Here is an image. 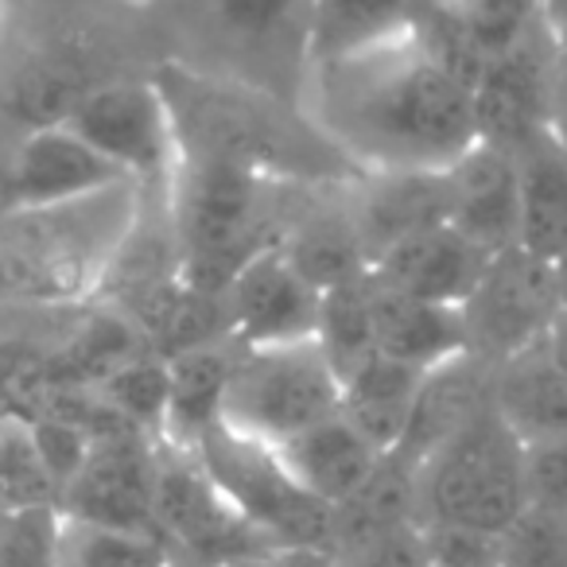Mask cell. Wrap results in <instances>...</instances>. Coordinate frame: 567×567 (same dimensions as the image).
I'll return each instance as SVG.
<instances>
[{
	"instance_id": "1",
	"label": "cell",
	"mask_w": 567,
	"mask_h": 567,
	"mask_svg": "<svg viewBox=\"0 0 567 567\" xmlns=\"http://www.w3.org/2000/svg\"><path fill=\"white\" fill-rule=\"evenodd\" d=\"M327 136L370 172H447L478 141L474 82L409 32L323 63Z\"/></svg>"
},
{
	"instance_id": "2",
	"label": "cell",
	"mask_w": 567,
	"mask_h": 567,
	"mask_svg": "<svg viewBox=\"0 0 567 567\" xmlns=\"http://www.w3.org/2000/svg\"><path fill=\"white\" fill-rule=\"evenodd\" d=\"M156 86L172 113L179 159H221L268 183H331L354 167L331 136L300 125L249 86L179 66L159 71Z\"/></svg>"
},
{
	"instance_id": "3",
	"label": "cell",
	"mask_w": 567,
	"mask_h": 567,
	"mask_svg": "<svg viewBox=\"0 0 567 567\" xmlns=\"http://www.w3.org/2000/svg\"><path fill=\"white\" fill-rule=\"evenodd\" d=\"M136 218V183H121L74 203L17 210L9 221H0V265L9 276L12 300L66 308L97 296L113 260L133 237Z\"/></svg>"
},
{
	"instance_id": "4",
	"label": "cell",
	"mask_w": 567,
	"mask_h": 567,
	"mask_svg": "<svg viewBox=\"0 0 567 567\" xmlns=\"http://www.w3.org/2000/svg\"><path fill=\"white\" fill-rule=\"evenodd\" d=\"M276 183L221 159H179L175 183V249L183 280L206 296H226L245 260L280 241L265 221V195Z\"/></svg>"
},
{
	"instance_id": "5",
	"label": "cell",
	"mask_w": 567,
	"mask_h": 567,
	"mask_svg": "<svg viewBox=\"0 0 567 567\" xmlns=\"http://www.w3.org/2000/svg\"><path fill=\"white\" fill-rule=\"evenodd\" d=\"M420 525H458L502 536L525 513V443L489 404L416 471Z\"/></svg>"
},
{
	"instance_id": "6",
	"label": "cell",
	"mask_w": 567,
	"mask_h": 567,
	"mask_svg": "<svg viewBox=\"0 0 567 567\" xmlns=\"http://www.w3.org/2000/svg\"><path fill=\"white\" fill-rule=\"evenodd\" d=\"M342 409V381L316 339L241 347L229 373L221 424L280 447Z\"/></svg>"
},
{
	"instance_id": "7",
	"label": "cell",
	"mask_w": 567,
	"mask_h": 567,
	"mask_svg": "<svg viewBox=\"0 0 567 567\" xmlns=\"http://www.w3.org/2000/svg\"><path fill=\"white\" fill-rule=\"evenodd\" d=\"M195 455L237 517L249 520L272 548H303V544L334 548V509L311 497L288 474L276 447L218 424L206 432Z\"/></svg>"
},
{
	"instance_id": "8",
	"label": "cell",
	"mask_w": 567,
	"mask_h": 567,
	"mask_svg": "<svg viewBox=\"0 0 567 567\" xmlns=\"http://www.w3.org/2000/svg\"><path fill=\"white\" fill-rule=\"evenodd\" d=\"M59 509L86 525L156 533V440L102 401L90 427V455L63 489Z\"/></svg>"
},
{
	"instance_id": "9",
	"label": "cell",
	"mask_w": 567,
	"mask_h": 567,
	"mask_svg": "<svg viewBox=\"0 0 567 567\" xmlns=\"http://www.w3.org/2000/svg\"><path fill=\"white\" fill-rule=\"evenodd\" d=\"M156 533L195 564H221L276 551L218 494L195 451L156 440Z\"/></svg>"
},
{
	"instance_id": "10",
	"label": "cell",
	"mask_w": 567,
	"mask_h": 567,
	"mask_svg": "<svg viewBox=\"0 0 567 567\" xmlns=\"http://www.w3.org/2000/svg\"><path fill=\"white\" fill-rule=\"evenodd\" d=\"M559 316L556 265L525 249L497 252L482 272L478 288L463 303L471 354L486 362H505L536 347Z\"/></svg>"
},
{
	"instance_id": "11",
	"label": "cell",
	"mask_w": 567,
	"mask_h": 567,
	"mask_svg": "<svg viewBox=\"0 0 567 567\" xmlns=\"http://www.w3.org/2000/svg\"><path fill=\"white\" fill-rule=\"evenodd\" d=\"M90 148H97L133 183L179 167V144L167 102L156 82H97L66 121Z\"/></svg>"
},
{
	"instance_id": "12",
	"label": "cell",
	"mask_w": 567,
	"mask_h": 567,
	"mask_svg": "<svg viewBox=\"0 0 567 567\" xmlns=\"http://www.w3.org/2000/svg\"><path fill=\"white\" fill-rule=\"evenodd\" d=\"M556 55L559 43L540 28L482 63L474 79V125L482 144L517 152L556 128Z\"/></svg>"
},
{
	"instance_id": "13",
	"label": "cell",
	"mask_w": 567,
	"mask_h": 567,
	"mask_svg": "<svg viewBox=\"0 0 567 567\" xmlns=\"http://www.w3.org/2000/svg\"><path fill=\"white\" fill-rule=\"evenodd\" d=\"M323 292L288 260L280 241L257 249L226 288L229 339L237 347H284L316 339Z\"/></svg>"
},
{
	"instance_id": "14",
	"label": "cell",
	"mask_w": 567,
	"mask_h": 567,
	"mask_svg": "<svg viewBox=\"0 0 567 567\" xmlns=\"http://www.w3.org/2000/svg\"><path fill=\"white\" fill-rule=\"evenodd\" d=\"M489 260H494L489 252H482L471 237H463L451 221H443V226H432L381 252L370 265V280L389 292L412 296V300L463 308L478 288Z\"/></svg>"
},
{
	"instance_id": "15",
	"label": "cell",
	"mask_w": 567,
	"mask_h": 567,
	"mask_svg": "<svg viewBox=\"0 0 567 567\" xmlns=\"http://www.w3.org/2000/svg\"><path fill=\"white\" fill-rule=\"evenodd\" d=\"M447 221L482 252L497 257L520 245V183L513 152L474 144L455 167H447Z\"/></svg>"
},
{
	"instance_id": "16",
	"label": "cell",
	"mask_w": 567,
	"mask_h": 567,
	"mask_svg": "<svg viewBox=\"0 0 567 567\" xmlns=\"http://www.w3.org/2000/svg\"><path fill=\"white\" fill-rule=\"evenodd\" d=\"M9 159L12 175H17L20 210L74 203V198H90L110 187H121V183H133L102 152L90 148L71 125L35 128V133L20 136L17 152Z\"/></svg>"
},
{
	"instance_id": "17",
	"label": "cell",
	"mask_w": 567,
	"mask_h": 567,
	"mask_svg": "<svg viewBox=\"0 0 567 567\" xmlns=\"http://www.w3.org/2000/svg\"><path fill=\"white\" fill-rule=\"evenodd\" d=\"M489 404H494V362L466 350V354L435 365L420 381L409 427L393 455L412 471H420L443 443H451L466 424H474Z\"/></svg>"
},
{
	"instance_id": "18",
	"label": "cell",
	"mask_w": 567,
	"mask_h": 567,
	"mask_svg": "<svg viewBox=\"0 0 567 567\" xmlns=\"http://www.w3.org/2000/svg\"><path fill=\"white\" fill-rule=\"evenodd\" d=\"M447 210V172H373L354 206V229L373 265L393 245L443 226Z\"/></svg>"
},
{
	"instance_id": "19",
	"label": "cell",
	"mask_w": 567,
	"mask_h": 567,
	"mask_svg": "<svg viewBox=\"0 0 567 567\" xmlns=\"http://www.w3.org/2000/svg\"><path fill=\"white\" fill-rule=\"evenodd\" d=\"M370 308H373V347H378V358H389V362H401L427 373L471 350L463 308L412 300V296L389 292V288H381L373 280H370Z\"/></svg>"
},
{
	"instance_id": "20",
	"label": "cell",
	"mask_w": 567,
	"mask_h": 567,
	"mask_svg": "<svg viewBox=\"0 0 567 567\" xmlns=\"http://www.w3.org/2000/svg\"><path fill=\"white\" fill-rule=\"evenodd\" d=\"M276 455L311 497H319L331 509H339L350 494H358L385 458L342 412L284 440Z\"/></svg>"
},
{
	"instance_id": "21",
	"label": "cell",
	"mask_w": 567,
	"mask_h": 567,
	"mask_svg": "<svg viewBox=\"0 0 567 567\" xmlns=\"http://www.w3.org/2000/svg\"><path fill=\"white\" fill-rule=\"evenodd\" d=\"M237 350L241 347L234 339H218L167 358V416L159 440L195 451L206 432L221 424V404H226Z\"/></svg>"
},
{
	"instance_id": "22",
	"label": "cell",
	"mask_w": 567,
	"mask_h": 567,
	"mask_svg": "<svg viewBox=\"0 0 567 567\" xmlns=\"http://www.w3.org/2000/svg\"><path fill=\"white\" fill-rule=\"evenodd\" d=\"M520 183L517 249L559 265L567 257V136L548 128L513 152Z\"/></svg>"
},
{
	"instance_id": "23",
	"label": "cell",
	"mask_w": 567,
	"mask_h": 567,
	"mask_svg": "<svg viewBox=\"0 0 567 567\" xmlns=\"http://www.w3.org/2000/svg\"><path fill=\"white\" fill-rule=\"evenodd\" d=\"M494 412L525 447L567 432V378L544 339L494 365Z\"/></svg>"
},
{
	"instance_id": "24",
	"label": "cell",
	"mask_w": 567,
	"mask_h": 567,
	"mask_svg": "<svg viewBox=\"0 0 567 567\" xmlns=\"http://www.w3.org/2000/svg\"><path fill=\"white\" fill-rule=\"evenodd\" d=\"M443 0H311V51L319 63L409 35Z\"/></svg>"
},
{
	"instance_id": "25",
	"label": "cell",
	"mask_w": 567,
	"mask_h": 567,
	"mask_svg": "<svg viewBox=\"0 0 567 567\" xmlns=\"http://www.w3.org/2000/svg\"><path fill=\"white\" fill-rule=\"evenodd\" d=\"M97 86V79L86 71L79 55H63V51H43L32 55L9 74L4 90H0V113L20 128V133H35V128H55L74 117L82 97Z\"/></svg>"
},
{
	"instance_id": "26",
	"label": "cell",
	"mask_w": 567,
	"mask_h": 567,
	"mask_svg": "<svg viewBox=\"0 0 567 567\" xmlns=\"http://www.w3.org/2000/svg\"><path fill=\"white\" fill-rule=\"evenodd\" d=\"M420 381H424V373L412 370V365L373 358L354 378L342 381L339 412L381 451V455H393L404 440V427H409Z\"/></svg>"
},
{
	"instance_id": "27",
	"label": "cell",
	"mask_w": 567,
	"mask_h": 567,
	"mask_svg": "<svg viewBox=\"0 0 567 567\" xmlns=\"http://www.w3.org/2000/svg\"><path fill=\"white\" fill-rule=\"evenodd\" d=\"M420 520L416 471L396 455H385L358 494L334 509V551H354L401 525Z\"/></svg>"
},
{
	"instance_id": "28",
	"label": "cell",
	"mask_w": 567,
	"mask_h": 567,
	"mask_svg": "<svg viewBox=\"0 0 567 567\" xmlns=\"http://www.w3.org/2000/svg\"><path fill=\"white\" fill-rule=\"evenodd\" d=\"M280 249L288 252V260L316 284L319 292H331V288L370 276V257L362 249L354 218L300 221L292 234L280 237Z\"/></svg>"
},
{
	"instance_id": "29",
	"label": "cell",
	"mask_w": 567,
	"mask_h": 567,
	"mask_svg": "<svg viewBox=\"0 0 567 567\" xmlns=\"http://www.w3.org/2000/svg\"><path fill=\"white\" fill-rule=\"evenodd\" d=\"M316 342L323 347L327 362H331V370L339 373V381L354 378L365 362L378 358V347H373L370 276L323 292Z\"/></svg>"
},
{
	"instance_id": "30",
	"label": "cell",
	"mask_w": 567,
	"mask_h": 567,
	"mask_svg": "<svg viewBox=\"0 0 567 567\" xmlns=\"http://www.w3.org/2000/svg\"><path fill=\"white\" fill-rule=\"evenodd\" d=\"M59 567H175V548L159 533L63 520Z\"/></svg>"
},
{
	"instance_id": "31",
	"label": "cell",
	"mask_w": 567,
	"mask_h": 567,
	"mask_svg": "<svg viewBox=\"0 0 567 567\" xmlns=\"http://www.w3.org/2000/svg\"><path fill=\"white\" fill-rule=\"evenodd\" d=\"M59 505V482L51 478L28 420H0V513Z\"/></svg>"
},
{
	"instance_id": "32",
	"label": "cell",
	"mask_w": 567,
	"mask_h": 567,
	"mask_svg": "<svg viewBox=\"0 0 567 567\" xmlns=\"http://www.w3.org/2000/svg\"><path fill=\"white\" fill-rule=\"evenodd\" d=\"M447 4L482 63L544 28L540 0H447Z\"/></svg>"
},
{
	"instance_id": "33",
	"label": "cell",
	"mask_w": 567,
	"mask_h": 567,
	"mask_svg": "<svg viewBox=\"0 0 567 567\" xmlns=\"http://www.w3.org/2000/svg\"><path fill=\"white\" fill-rule=\"evenodd\" d=\"M117 416H125L128 424H136L141 432H148L152 440L164 435V416H167V358L159 354H141L128 365H121L110 381L94 389Z\"/></svg>"
},
{
	"instance_id": "34",
	"label": "cell",
	"mask_w": 567,
	"mask_h": 567,
	"mask_svg": "<svg viewBox=\"0 0 567 567\" xmlns=\"http://www.w3.org/2000/svg\"><path fill=\"white\" fill-rule=\"evenodd\" d=\"M51 393V350L28 339L0 342V420H35Z\"/></svg>"
},
{
	"instance_id": "35",
	"label": "cell",
	"mask_w": 567,
	"mask_h": 567,
	"mask_svg": "<svg viewBox=\"0 0 567 567\" xmlns=\"http://www.w3.org/2000/svg\"><path fill=\"white\" fill-rule=\"evenodd\" d=\"M63 520L59 505L0 513V567H59Z\"/></svg>"
},
{
	"instance_id": "36",
	"label": "cell",
	"mask_w": 567,
	"mask_h": 567,
	"mask_svg": "<svg viewBox=\"0 0 567 567\" xmlns=\"http://www.w3.org/2000/svg\"><path fill=\"white\" fill-rule=\"evenodd\" d=\"M502 567H567V513L525 505L502 533Z\"/></svg>"
},
{
	"instance_id": "37",
	"label": "cell",
	"mask_w": 567,
	"mask_h": 567,
	"mask_svg": "<svg viewBox=\"0 0 567 567\" xmlns=\"http://www.w3.org/2000/svg\"><path fill=\"white\" fill-rule=\"evenodd\" d=\"M528 505L567 513V432L525 447Z\"/></svg>"
},
{
	"instance_id": "38",
	"label": "cell",
	"mask_w": 567,
	"mask_h": 567,
	"mask_svg": "<svg viewBox=\"0 0 567 567\" xmlns=\"http://www.w3.org/2000/svg\"><path fill=\"white\" fill-rule=\"evenodd\" d=\"M432 567H502V536L458 525H424Z\"/></svg>"
},
{
	"instance_id": "39",
	"label": "cell",
	"mask_w": 567,
	"mask_h": 567,
	"mask_svg": "<svg viewBox=\"0 0 567 567\" xmlns=\"http://www.w3.org/2000/svg\"><path fill=\"white\" fill-rule=\"evenodd\" d=\"M28 424H32L35 447H40L51 478L59 482V497H63V489L71 486V478L82 471V463L90 455V432L71 424V420H55V416L28 420Z\"/></svg>"
},
{
	"instance_id": "40",
	"label": "cell",
	"mask_w": 567,
	"mask_h": 567,
	"mask_svg": "<svg viewBox=\"0 0 567 567\" xmlns=\"http://www.w3.org/2000/svg\"><path fill=\"white\" fill-rule=\"evenodd\" d=\"M347 567H432L424 540V525H401L393 533L378 536V540L362 544L354 551H342Z\"/></svg>"
},
{
	"instance_id": "41",
	"label": "cell",
	"mask_w": 567,
	"mask_h": 567,
	"mask_svg": "<svg viewBox=\"0 0 567 567\" xmlns=\"http://www.w3.org/2000/svg\"><path fill=\"white\" fill-rule=\"evenodd\" d=\"M300 0H210L214 17L226 24V32L234 35H272L276 28L288 24L292 9Z\"/></svg>"
},
{
	"instance_id": "42",
	"label": "cell",
	"mask_w": 567,
	"mask_h": 567,
	"mask_svg": "<svg viewBox=\"0 0 567 567\" xmlns=\"http://www.w3.org/2000/svg\"><path fill=\"white\" fill-rule=\"evenodd\" d=\"M272 567H347L342 551H334L331 544H303V548H276Z\"/></svg>"
},
{
	"instance_id": "43",
	"label": "cell",
	"mask_w": 567,
	"mask_h": 567,
	"mask_svg": "<svg viewBox=\"0 0 567 567\" xmlns=\"http://www.w3.org/2000/svg\"><path fill=\"white\" fill-rule=\"evenodd\" d=\"M544 347H548V354H551V362L559 365V373L567 378V311L559 308V316H556V323L548 327V334H544Z\"/></svg>"
},
{
	"instance_id": "44",
	"label": "cell",
	"mask_w": 567,
	"mask_h": 567,
	"mask_svg": "<svg viewBox=\"0 0 567 567\" xmlns=\"http://www.w3.org/2000/svg\"><path fill=\"white\" fill-rule=\"evenodd\" d=\"M20 210L17 195V175H12V159H0V221H9Z\"/></svg>"
},
{
	"instance_id": "45",
	"label": "cell",
	"mask_w": 567,
	"mask_h": 567,
	"mask_svg": "<svg viewBox=\"0 0 567 567\" xmlns=\"http://www.w3.org/2000/svg\"><path fill=\"white\" fill-rule=\"evenodd\" d=\"M544 4V28L551 32V40L564 48L567 43V0H540Z\"/></svg>"
},
{
	"instance_id": "46",
	"label": "cell",
	"mask_w": 567,
	"mask_h": 567,
	"mask_svg": "<svg viewBox=\"0 0 567 567\" xmlns=\"http://www.w3.org/2000/svg\"><path fill=\"white\" fill-rule=\"evenodd\" d=\"M272 556V551H268ZM268 556H241V559H221V564H198V567H272Z\"/></svg>"
},
{
	"instance_id": "47",
	"label": "cell",
	"mask_w": 567,
	"mask_h": 567,
	"mask_svg": "<svg viewBox=\"0 0 567 567\" xmlns=\"http://www.w3.org/2000/svg\"><path fill=\"white\" fill-rule=\"evenodd\" d=\"M556 280H559V308L567 311V257L556 265Z\"/></svg>"
},
{
	"instance_id": "48",
	"label": "cell",
	"mask_w": 567,
	"mask_h": 567,
	"mask_svg": "<svg viewBox=\"0 0 567 567\" xmlns=\"http://www.w3.org/2000/svg\"><path fill=\"white\" fill-rule=\"evenodd\" d=\"M12 300V288H9V276H4V265H0V303Z\"/></svg>"
}]
</instances>
